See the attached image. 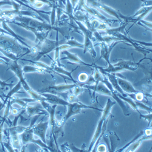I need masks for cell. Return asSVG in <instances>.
Listing matches in <instances>:
<instances>
[{
	"label": "cell",
	"mask_w": 152,
	"mask_h": 152,
	"mask_svg": "<svg viewBox=\"0 0 152 152\" xmlns=\"http://www.w3.org/2000/svg\"><path fill=\"white\" fill-rule=\"evenodd\" d=\"M82 9L86 12L88 15H91L94 18H96L100 21H102L104 23H106L107 24H109L110 26H111V24H113V23H116V22L119 23V20H118L117 19L116 20H111V19L107 18L104 15L101 14L100 12L99 11V10H97V9L93 7L88 6L86 4H85L82 6Z\"/></svg>",
	"instance_id": "14"
},
{
	"label": "cell",
	"mask_w": 152,
	"mask_h": 152,
	"mask_svg": "<svg viewBox=\"0 0 152 152\" xmlns=\"http://www.w3.org/2000/svg\"><path fill=\"white\" fill-rule=\"evenodd\" d=\"M14 86V84L8 83H7V82L3 81V80H1V79H0V86L1 87L2 89H4V88H7V87L12 88Z\"/></svg>",
	"instance_id": "33"
},
{
	"label": "cell",
	"mask_w": 152,
	"mask_h": 152,
	"mask_svg": "<svg viewBox=\"0 0 152 152\" xmlns=\"http://www.w3.org/2000/svg\"><path fill=\"white\" fill-rule=\"evenodd\" d=\"M4 107H6V104L0 100V111H1Z\"/></svg>",
	"instance_id": "39"
},
{
	"label": "cell",
	"mask_w": 152,
	"mask_h": 152,
	"mask_svg": "<svg viewBox=\"0 0 152 152\" xmlns=\"http://www.w3.org/2000/svg\"><path fill=\"white\" fill-rule=\"evenodd\" d=\"M7 65L9 66L7 70L10 69L12 72H14L15 75L18 78L19 82L21 83L22 87L30 95L31 98L35 99L38 102H40L42 100H45L43 96H42L40 93L32 90L31 86L29 85L27 81L24 77V73L22 70V67L18 63V60H10Z\"/></svg>",
	"instance_id": "4"
},
{
	"label": "cell",
	"mask_w": 152,
	"mask_h": 152,
	"mask_svg": "<svg viewBox=\"0 0 152 152\" xmlns=\"http://www.w3.org/2000/svg\"><path fill=\"white\" fill-rule=\"evenodd\" d=\"M116 104V102H115V101H112L110 99H107L106 105L104 109H103L102 115L101 116V118L98 122L94 136L91 139L89 147L87 149V151H92V150H96V147L98 145L99 141L101 139L100 135L101 133H102V125L105 121L108 120V118L111 115V110L113 107Z\"/></svg>",
	"instance_id": "5"
},
{
	"label": "cell",
	"mask_w": 152,
	"mask_h": 152,
	"mask_svg": "<svg viewBox=\"0 0 152 152\" xmlns=\"http://www.w3.org/2000/svg\"><path fill=\"white\" fill-rule=\"evenodd\" d=\"M78 1H79V0H70V1L71 3L72 6L74 9L76 7V6H77V4L78 3Z\"/></svg>",
	"instance_id": "38"
},
{
	"label": "cell",
	"mask_w": 152,
	"mask_h": 152,
	"mask_svg": "<svg viewBox=\"0 0 152 152\" xmlns=\"http://www.w3.org/2000/svg\"><path fill=\"white\" fill-rule=\"evenodd\" d=\"M142 2L141 6L148 7L152 6V0H141Z\"/></svg>",
	"instance_id": "34"
},
{
	"label": "cell",
	"mask_w": 152,
	"mask_h": 152,
	"mask_svg": "<svg viewBox=\"0 0 152 152\" xmlns=\"http://www.w3.org/2000/svg\"><path fill=\"white\" fill-rule=\"evenodd\" d=\"M90 7H93L96 8L97 9H100V10H102L103 11L105 12L106 13H107L108 14H109V15H110L113 17H115V18H116V19L118 20H119L120 24H121L123 22V21L121 19V18L119 17V11L114 9L111 7H110L107 5H105V4L102 3L101 2L94 3Z\"/></svg>",
	"instance_id": "19"
},
{
	"label": "cell",
	"mask_w": 152,
	"mask_h": 152,
	"mask_svg": "<svg viewBox=\"0 0 152 152\" xmlns=\"http://www.w3.org/2000/svg\"><path fill=\"white\" fill-rule=\"evenodd\" d=\"M34 134L33 132L32 126H28L26 130L20 134V137L22 145H28L29 143H33L44 148L46 151H53L50 147L48 146L46 143L43 142L40 139H34Z\"/></svg>",
	"instance_id": "9"
},
{
	"label": "cell",
	"mask_w": 152,
	"mask_h": 152,
	"mask_svg": "<svg viewBox=\"0 0 152 152\" xmlns=\"http://www.w3.org/2000/svg\"><path fill=\"white\" fill-rule=\"evenodd\" d=\"M68 107V110L67 113L66 114V115L63 118V119L60 121V122L61 123L62 125H64L66 123V122L72 116L78 115V114L81 113L82 110L83 109H93L95 110H97L99 111H103V109H99L96 107H93L91 106H89L87 105H85L79 102H72L68 104V105L66 106Z\"/></svg>",
	"instance_id": "10"
},
{
	"label": "cell",
	"mask_w": 152,
	"mask_h": 152,
	"mask_svg": "<svg viewBox=\"0 0 152 152\" xmlns=\"http://www.w3.org/2000/svg\"><path fill=\"white\" fill-rule=\"evenodd\" d=\"M64 44H66L70 46L71 48H79L83 49V44L79 43L75 39H73V38H71V39L69 38L68 39H66Z\"/></svg>",
	"instance_id": "27"
},
{
	"label": "cell",
	"mask_w": 152,
	"mask_h": 152,
	"mask_svg": "<svg viewBox=\"0 0 152 152\" xmlns=\"http://www.w3.org/2000/svg\"><path fill=\"white\" fill-rule=\"evenodd\" d=\"M139 117H140L141 119H144V120L148 122V127L151 122V113H148V114H147L146 115H142L141 113L140 115H139Z\"/></svg>",
	"instance_id": "31"
},
{
	"label": "cell",
	"mask_w": 152,
	"mask_h": 152,
	"mask_svg": "<svg viewBox=\"0 0 152 152\" xmlns=\"http://www.w3.org/2000/svg\"><path fill=\"white\" fill-rule=\"evenodd\" d=\"M0 48L6 52L14 54L20 59L31 53V49L21 45L15 38L2 33L0 34Z\"/></svg>",
	"instance_id": "2"
},
{
	"label": "cell",
	"mask_w": 152,
	"mask_h": 152,
	"mask_svg": "<svg viewBox=\"0 0 152 152\" xmlns=\"http://www.w3.org/2000/svg\"><path fill=\"white\" fill-rule=\"evenodd\" d=\"M27 127L28 126L15 125L12 126L9 129L6 130L9 136L12 146L16 151H20V149L22 147V144L20 137V134L26 130Z\"/></svg>",
	"instance_id": "11"
},
{
	"label": "cell",
	"mask_w": 152,
	"mask_h": 152,
	"mask_svg": "<svg viewBox=\"0 0 152 152\" xmlns=\"http://www.w3.org/2000/svg\"><path fill=\"white\" fill-rule=\"evenodd\" d=\"M88 14L84 10H77V11L74 12V18L76 20H77L78 21H80V23H82L83 24H84L88 29H90L93 31L91 26V23H90L91 18H90L89 16H88Z\"/></svg>",
	"instance_id": "21"
},
{
	"label": "cell",
	"mask_w": 152,
	"mask_h": 152,
	"mask_svg": "<svg viewBox=\"0 0 152 152\" xmlns=\"http://www.w3.org/2000/svg\"><path fill=\"white\" fill-rule=\"evenodd\" d=\"M10 112L13 114V115H18V114L19 113V110H18V109H17V108H12V107H11V110H10Z\"/></svg>",
	"instance_id": "37"
},
{
	"label": "cell",
	"mask_w": 152,
	"mask_h": 152,
	"mask_svg": "<svg viewBox=\"0 0 152 152\" xmlns=\"http://www.w3.org/2000/svg\"><path fill=\"white\" fill-rule=\"evenodd\" d=\"M50 68H51V69L53 70V71L54 72V73H56V74L59 75L60 76H61V77H65L64 75H66V77H68V78L70 79V80H71L74 83H77L79 82L75 81V80L74 79V78H73V77H72V73L74 71H75L76 69H77L79 68V66L76 67L75 68H74V69H72V70L70 72V71H68L65 70V69H64V68H63V66H60L57 65L56 64V63L55 62H54L53 61H52L51 64H50Z\"/></svg>",
	"instance_id": "17"
},
{
	"label": "cell",
	"mask_w": 152,
	"mask_h": 152,
	"mask_svg": "<svg viewBox=\"0 0 152 152\" xmlns=\"http://www.w3.org/2000/svg\"><path fill=\"white\" fill-rule=\"evenodd\" d=\"M80 82L77 83L72 84H60V85H49L43 88L42 90H39L38 93H52L57 95H59L61 93H65L69 90H72L74 87H75L77 84H79Z\"/></svg>",
	"instance_id": "12"
},
{
	"label": "cell",
	"mask_w": 152,
	"mask_h": 152,
	"mask_svg": "<svg viewBox=\"0 0 152 152\" xmlns=\"http://www.w3.org/2000/svg\"><path fill=\"white\" fill-rule=\"evenodd\" d=\"M101 2L100 0H86V4L88 6H91L93 4Z\"/></svg>",
	"instance_id": "36"
},
{
	"label": "cell",
	"mask_w": 152,
	"mask_h": 152,
	"mask_svg": "<svg viewBox=\"0 0 152 152\" xmlns=\"http://www.w3.org/2000/svg\"><path fill=\"white\" fill-rule=\"evenodd\" d=\"M5 20H6V19L5 18H4V17H0V24H1L2 22L5 21Z\"/></svg>",
	"instance_id": "41"
},
{
	"label": "cell",
	"mask_w": 152,
	"mask_h": 152,
	"mask_svg": "<svg viewBox=\"0 0 152 152\" xmlns=\"http://www.w3.org/2000/svg\"><path fill=\"white\" fill-rule=\"evenodd\" d=\"M10 61V59L4 56L0 55V63H5V64H7V63Z\"/></svg>",
	"instance_id": "35"
},
{
	"label": "cell",
	"mask_w": 152,
	"mask_h": 152,
	"mask_svg": "<svg viewBox=\"0 0 152 152\" xmlns=\"http://www.w3.org/2000/svg\"><path fill=\"white\" fill-rule=\"evenodd\" d=\"M96 150L97 151H99V152H106V151H108V147H107L106 145L104 144H98L96 147Z\"/></svg>",
	"instance_id": "32"
},
{
	"label": "cell",
	"mask_w": 152,
	"mask_h": 152,
	"mask_svg": "<svg viewBox=\"0 0 152 152\" xmlns=\"http://www.w3.org/2000/svg\"><path fill=\"white\" fill-rule=\"evenodd\" d=\"M58 33V32H57L56 39L55 40H50L48 38H46L40 46L37 48V51L35 54V56L33 58V61H39L42 57L48 54L50 52L54 51L56 48L65 43L66 40V39L59 40Z\"/></svg>",
	"instance_id": "8"
},
{
	"label": "cell",
	"mask_w": 152,
	"mask_h": 152,
	"mask_svg": "<svg viewBox=\"0 0 152 152\" xmlns=\"http://www.w3.org/2000/svg\"><path fill=\"white\" fill-rule=\"evenodd\" d=\"M117 81L119 86L125 94H134L139 92L133 85L126 79L117 77Z\"/></svg>",
	"instance_id": "22"
},
{
	"label": "cell",
	"mask_w": 152,
	"mask_h": 152,
	"mask_svg": "<svg viewBox=\"0 0 152 152\" xmlns=\"http://www.w3.org/2000/svg\"><path fill=\"white\" fill-rule=\"evenodd\" d=\"M60 1V3H61V4L62 6H63L64 7H65V4H66V0H58Z\"/></svg>",
	"instance_id": "40"
},
{
	"label": "cell",
	"mask_w": 152,
	"mask_h": 152,
	"mask_svg": "<svg viewBox=\"0 0 152 152\" xmlns=\"http://www.w3.org/2000/svg\"><path fill=\"white\" fill-rule=\"evenodd\" d=\"M25 111L28 114L29 117H32L35 115H48L47 111L43 108L42 105L40 102L38 103L35 106H29L27 105L25 107Z\"/></svg>",
	"instance_id": "20"
},
{
	"label": "cell",
	"mask_w": 152,
	"mask_h": 152,
	"mask_svg": "<svg viewBox=\"0 0 152 152\" xmlns=\"http://www.w3.org/2000/svg\"><path fill=\"white\" fill-rule=\"evenodd\" d=\"M120 43H124V42L121 41H116V42H113L110 44H107L104 42H100V43H97L96 45H94V46H99L100 48V57L99 58V60L101 58H104L105 60V61L107 63L108 65L111 64V62L110 61V54L113 50V49H114V48Z\"/></svg>",
	"instance_id": "13"
},
{
	"label": "cell",
	"mask_w": 152,
	"mask_h": 152,
	"mask_svg": "<svg viewBox=\"0 0 152 152\" xmlns=\"http://www.w3.org/2000/svg\"><path fill=\"white\" fill-rule=\"evenodd\" d=\"M43 108L47 111L49 115V124L51 130V135L56 147H58L57 144V139L60 136H63V126L60 121H58L56 118V110L57 105H51L45 100L39 102Z\"/></svg>",
	"instance_id": "3"
},
{
	"label": "cell",
	"mask_w": 152,
	"mask_h": 152,
	"mask_svg": "<svg viewBox=\"0 0 152 152\" xmlns=\"http://www.w3.org/2000/svg\"><path fill=\"white\" fill-rule=\"evenodd\" d=\"M144 130H143V131H141L140 132V133H139L133 139V140H132L130 142H129V143H127L126 144L124 147H122L121 148H120V149H119L117 151H124L125 150V148L127 147L128 146H129L132 143H133V142H134L135 141H136L137 139H138L139 138H140L141 136H142L143 135H144Z\"/></svg>",
	"instance_id": "28"
},
{
	"label": "cell",
	"mask_w": 152,
	"mask_h": 152,
	"mask_svg": "<svg viewBox=\"0 0 152 152\" xmlns=\"http://www.w3.org/2000/svg\"><path fill=\"white\" fill-rule=\"evenodd\" d=\"M111 134L108 136V138L110 139V141L111 142V148H110V151H116V148L117 147L118 143L120 141L119 138L118 137V136L115 133H111Z\"/></svg>",
	"instance_id": "26"
},
{
	"label": "cell",
	"mask_w": 152,
	"mask_h": 152,
	"mask_svg": "<svg viewBox=\"0 0 152 152\" xmlns=\"http://www.w3.org/2000/svg\"><path fill=\"white\" fill-rule=\"evenodd\" d=\"M85 42L83 44V54L89 53L93 58H95L97 56V53L94 49V43L90 37L84 36Z\"/></svg>",
	"instance_id": "23"
},
{
	"label": "cell",
	"mask_w": 152,
	"mask_h": 152,
	"mask_svg": "<svg viewBox=\"0 0 152 152\" xmlns=\"http://www.w3.org/2000/svg\"><path fill=\"white\" fill-rule=\"evenodd\" d=\"M88 78H89V75L86 72H82L78 76V80L80 83H85Z\"/></svg>",
	"instance_id": "30"
},
{
	"label": "cell",
	"mask_w": 152,
	"mask_h": 152,
	"mask_svg": "<svg viewBox=\"0 0 152 152\" xmlns=\"http://www.w3.org/2000/svg\"><path fill=\"white\" fill-rule=\"evenodd\" d=\"M1 9H0V12H1Z\"/></svg>",
	"instance_id": "42"
},
{
	"label": "cell",
	"mask_w": 152,
	"mask_h": 152,
	"mask_svg": "<svg viewBox=\"0 0 152 152\" xmlns=\"http://www.w3.org/2000/svg\"><path fill=\"white\" fill-rule=\"evenodd\" d=\"M150 140L151 139V136H147L145 134L140 138L137 139L134 142L132 143L129 146H128L125 148L124 151H135L141 145V142L145 140Z\"/></svg>",
	"instance_id": "25"
},
{
	"label": "cell",
	"mask_w": 152,
	"mask_h": 152,
	"mask_svg": "<svg viewBox=\"0 0 152 152\" xmlns=\"http://www.w3.org/2000/svg\"><path fill=\"white\" fill-rule=\"evenodd\" d=\"M40 94L45 97V101H46L47 102H48L49 104L51 105H59L66 107L69 104V102H67L65 99L60 97V96L57 94L48 93H40Z\"/></svg>",
	"instance_id": "18"
},
{
	"label": "cell",
	"mask_w": 152,
	"mask_h": 152,
	"mask_svg": "<svg viewBox=\"0 0 152 152\" xmlns=\"http://www.w3.org/2000/svg\"><path fill=\"white\" fill-rule=\"evenodd\" d=\"M14 23L29 31L32 32L35 35V45L37 49L43 41L48 38V34L52 31H56L61 34L66 39H68V35L66 34L65 28H60L51 24L46 21H43L32 17L27 16H16L13 20H10L7 23Z\"/></svg>",
	"instance_id": "1"
},
{
	"label": "cell",
	"mask_w": 152,
	"mask_h": 152,
	"mask_svg": "<svg viewBox=\"0 0 152 152\" xmlns=\"http://www.w3.org/2000/svg\"><path fill=\"white\" fill-rule=\"evenodd\" d=\"M49 126V121L46 122H41L32 126L34 134L39 137L41 140L46 144V134L47 130Z\"/></svg>",
	"instance_id": "15"
},
{
	"label": "cell",
	"mask_w": 152,
	"mask_h": 152,
	"mask_svg": "<svg viewBox=\"0 0 152 152\" xmlns=\"http://www.w3.org/2000/svg\"><path fill=\"white\" fill-rule=\"evenodd\" d=\"M22 70L24 74L26 73H32V72H38L41 74H45V73H49L51 74L54 73V72L51 70L47 69L45 68H43L41 67L37 66L35 65H24L22 68Z\"/></svg>",
	"instance_id": "24"
},
{
	"label": "cell",
	"mask_w": 152,
	"mask_h": 152,
	"mask_svg": "<svg viewBox=\"0 0 152 152\" xmlns=\"http://www.w3.org/2000/svg\"><path fill=\"white\" fill-rule=\"evenodd\" d=\"M61 54H64L66 56L65 57H63L62 58H60L61 60H68L70 63H74L75 64H79L80 65L86 66L91 68H94L95 64H89V63H86L85 61H83L76 54H73L70 52H69L68 50H61Z\"/></svg>",
	"instance_id": "16"
},
{
	"label": "cell",
	"mask_w": 152,
	"mask_h": 152,
	"mask_svg": "<svg viewBox=\"0 0 152 152\" xmlns=\"http://www.w3.org/2000/svg\"><path fill=\"white\" fill-rule=\"evenodd\" d=\"M137 24H138L140 26H142L143 28H145L147 30H149L150 31H151V22H149L144 20H142L139 21Z\"/></svg>",
	"instance_id": "29"
},
{
	"label": "cell",
	"mask_w": 152,
	"mask_h": 152,
	"mask_svg": "<svg viewBox=\"0 0 152 152\" xmlns=\"http://www.w3.org/2000/svg\"><path fill=\"white\" fill-rule=\"evenodd\" d=\"M147 58V57H144L137 62L119 59L118 60V63H115V64H112V63H111V64L108 65V67L106 68L100 67L99 66H97V67L101 71L108 73H114L116 74L118 72L124 71H135L139 68H141V66L142 65L141 62Z\"/></svg>",
	"instance_id": "6"
},
{
	"label": "cell",
	"mask_w": 152,
	"mask_h": 152,
	"mask_svg": "<svg viewBox=\"0 0 152 152\" xmlns=\"http://www.w3.org/2000/svg\"><path fill=\"white\" fill-rule=\"evenodd\" d=\"M83 87L88 88V89H89V90H93L94 92H96V93H98L101 94L106 95V96L113 97L116 100V102L119 104V106L121 107V109L122 110V111L124 114V115H125V116L130 115L129 109L125 105V104L124 103V101L122 100H121L117 96V94H116L117 92L115 90L111 91L104 83L99 82L96 85H84Z\"/></svg>",
	"instance_id": "7"
}]
</instances>
